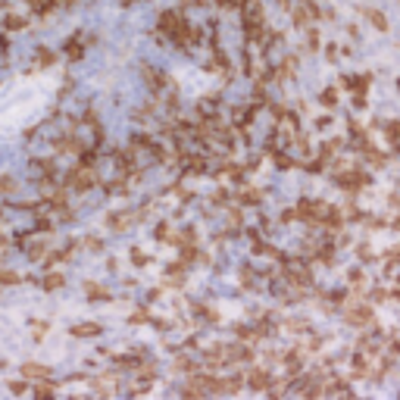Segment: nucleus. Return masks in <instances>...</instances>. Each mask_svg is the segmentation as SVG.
I'll list each match as a JSON object with an SVG mask.
<instances>
[{
  "label": "nucleus",
  "mask_w": 400,
  "mask_h": 400,
  "mask_svg": "<svg viewBox=\"0 0 400 400\" xmlns=\"http://www.w3.org/2000/svg\"><path fill=\"white\" fill-rule=\"evenodd\" d=\"M10 391H13V394H25L28 385H25V381H10Z\"/></svg>",
  "instance_id": "obj_13"
},
{
  "label": "nucleus",
  "mask_w": 400,
  "mask_h": 400,
  "mask_svg": "<svg viewBox=\"0 0 400 400\" xmlns=\"http://www.w3.org/2000/svg\"><path fill=\"white\" fill-rule=\"evenodd\" d=\"M53 53H47V47H38V66H50Z\"/></svg>",
  "instance_id": "obj_8"
},
{
  "label": "nucleus",
  "mask_w": 400,
  "mask_h": 400,
  "mask_svg": "<svg viewBox=\"0 0 400 400\" xmlns=\"http://www.w3.org/2000/svg\"><path fill=\"white\" fill-rule=\"evenodd\" d=\"M69 335H72V338H97V335H100V325H97V322H82V325H72Z\"/></svg>",
  "instance_id": "obj_4"
},
{
  "label": "nucleus",
  "mask_w": 400,
  "mask_h": 400,
  "mask_svg": "<svg viewBox=\"0 0 400 400\" xmlns=\"http://www.w3.org/2000/svg\"><path fill=\"white\" fill-rule=\"evenodd\" d=\"M159 31H163L172 44H178V47H188V44H191V25H188L178 13H172V10L159 16Z\"/></svg>",
  "instance_id": "obj_1"
},
{
  "label": "nucleus",
  "mask_w": 400,
  "mask_h": 400,
  "mask_svg": "<svg viewBox=\"0 0 400 400\" xmlns=\"http://www.w3.org/2000/svg\"><path fill=\"white\" fill-rule=\"evenodd\" d=\"M19 372H22L25 378H34V381H47V378H50V369L41 366V363H22Z\"/></svg>",
  "instance_id": "obj_3"
},
{
  "label": "nucleus",
  "mask_w": 400,
  "mask_h": 400,
  "mask_svg": "<svg viewBox=\"0 0 400 400\" xmlns=\"http://www.w3.org/2000/svg\"><path fill=\"white\" fill-rule=\"evenodd\" d=\"M91 185H94V172H91V169L82 166V169H72V172H69V188H75V191H88Z\"/></svg>",
  "instance_id": "obj_2"
},
{
  "label": "nucleus",
  "mask_w": 400,
  "mask_h": 400,
  "mask_svg": "<svg viewBox=\"0 0 400 400\" xmlns=\"http://www.w3.org/2000/svg\"><path fill=\"white\" fill-rule=\"evenodd\" d=\"M132 260H135L138 266H144V263H147V257H144V253H132Z\"/></svg>",
  "instance_id": "obj_16"
},
{
  "label": "nucleus",
  "mask_w": 400,
  "mask_h": 400,
  "mask_svg": "<svg viewBox=\"0 0 400 400\" xmlns=\"http://www.w3.org/2000/svg\"><path fill=\"white\" fill-rule=\"evenodd\" d=\"M10 31H19V28H25V19H19V16H7V22H4Z\"/></svg>",
  "instance_id": "obj_9"
},
{
  "label": "nucleus",
  "mask_w": 400,
  "mask_h": 400,
  "mask_svg": "<svg viewBox=\"0 0 400 400\" xmlns=\"http://www.w3.org/2000/svg\"><path fill=\"white\" fill-rule=\"evenodd\" d=\"M31 7H34L38 16H44V13H50V10L57 7V0H31Z\"/></svg>",
  "instance_id": "obj_7"
},
{
  "label": "nucleus",
  "mask_w": 400,
  "mask_h": 400,
  "mask_svg": "<svg viewBox=\"0 0 400 400\" xmlns=\"http://www.w3.org/2000/svg\"><path fill=\"white\" fill-rule=\"evenodd\" d=\"M50 394H53L50 385H38V388H34V397H50Z\"/></svg>",
  "instance_id": "obj_12"
},
{
  "label": "nucleus",
  "mask_w": 400,
  "mask_h": 400,
  "mask_svg": "<svg viewBox=\"0 0 400 400\" xmlns=\"http://www.w3.org/2000/svg\"><path fill=\"white\" fill-rule=\"evenodd\" d=\"M219 4H222V7H225V4H238V0H219Z\"/></svg>",
  "instance_id": "obj_17"
},
{
  "label": "nucleus",
  "mask_w": 400,
  "mask_h": 400,
  "mask_svg": "<svg viewBox=\"0 0 400 400\" xmlns=\"http://www.w3.org/2000/svg\"><path fill=\"white\" fill-rule=\"evenodd\" d=\"M85 291H88V297H91V303H106V300H110V291H106V288H97V285H88Z\"/></svg>",
  "instance_id": "obj_5"
},
{
  "label": "nucleus",
  "mask_w": 400,
  "mask_h": 400,
  "mask_svg": "<svg viewBox=\"0 0 400 400\" xmlns=\"http://www.w3.org/2000/svg\"><path fill=\"white\" fill-rule=\"evenodd\" d=\"M66 53H69V57H82V53H85L82 38H69V41H66Z\"/></svg>",
  "instance_id": "obj_6"
},
{
  "label": "nucleus",
  "mask_w": 400,
  "mask_h": 400,
  "mask_svg": "<svg viewBox=\"0 0 400 400\" xmlns=\"http://www.w3.org/2000/svg\"><path fill=\"white\" fill-rule=\"evenodd\" d=\"M60 285H63V275H57V272L44 278V288H47V291H50V288H60Z\"/></svg>",
  "instance_id": "obj_10"
},
{
  "label": "nucleus",
  "mask_w": 400,
  "mask_h": 400,
  "mask_svg": "<svg viewBox=\"0 0 400 400\" xmlns=\"http://www.w3.org/2000/svg\"><path fill=\"white\" fill-rule=\"evenodd\" d=\"M0 191H13V178H0Z\"/></svg>",
  "instance_id": "obj_15"
},
{
  "label": "nucleus",
  "mask_w": 400,
  "mask_h": 400,
  "mask_svg": "<svg viewBox=\"0 0 400 400\" xmlns=\"http://www.w3.org/2000/svg\"><path fill=\"white\" fill-rule=\"evenodd\" d=\"M250 385H253V388H263V385H266V378H263V372H257V375L250 378Z\"/></svg>",
  "instance_id": "obj_14"
},
{
  "label": "nucleus",
  "mask_w": 400,
  "mask_h": 400,
  "mask_svg": "<svg viewBox=\"0 0 400 400\" xmlns=\"http://www.w3.org/2000/svg\"><path fill=\"white\" fill-rule=\"evenodd\" d=\"M16 282H19L16 272H0V285H16Z\"/></svg>",
  "instance_id": "obj_11"
},
{
  "label": "nucleus",
  "mask_w": 400,
  "mask_h": 400,
  "mask_svg": "<svg viewBox=\"0 0 400 400\" xmlns=\"http://www.w3.org/2000/svg\"><path fill=\"white\" fill-rule=\"evenodd\" d=\"M28 4H31V0H28Z\"/></svg>",
  "instance_id": "obj_18"
}]
</instances>
